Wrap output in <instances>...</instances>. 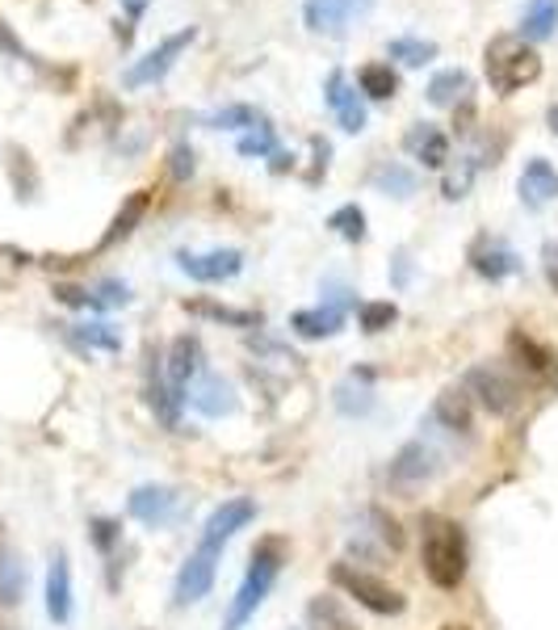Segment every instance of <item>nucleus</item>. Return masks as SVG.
I'll return each mask as SVG.
<instances>
[{"label":"nucleus","instance_id":"dca6fc26","mask_svg":"<svg viewBox=\"0 0 558 630\" xmlns=\"http://www.w3.org/2000/svg\"><path fill=\"white\" fill-rule=\"evenodd\" d=\"M403 152L416 164H424V168H445V161H449V140H445L442 126L416 122V126H408V135H403Z\"/></svg>","mask_w":558,"mask_h":630},{"label":"nucleus","instance_id":"f257e3e1","mask_svg":"<svg viewBox=\"0 0 558 630\" xmlns=\"http://www.w3.org/2000/svg\"><path fill=\"white\" fill-rule=\"evenodd\" d=\"M420 560H424V576L437 588H458L466 581V534L458 521L449 517H424L420 526Z\"/></svg>","mask_w":558,"mask_h":630},{"label":"nucleus","instance_id":"7c9ffc66","mask_svg":"<svg viewBox=\"0 0 558 630\" xmlns=\"http://www.w3.org/2000/svg\"><path fill=\"white\" fill-rule=\"evenodd\" d=\"M387 55L399 59V64H408V68H424V64L437 59V43H428V38H391Z\"/></svg>","mask_w":558,"mask_h":630},{"label":"nucleus","instance_id":"c03bdc74","mask_svg":"<svg viewBox=\"0 0 558 630\" xmlns=\"http://www.w3.org/2000/svg\"><path fill=\"white\" fill-rule=\"evenodd\" d=\"M269 168H274V173H286V168H294V156H290V152H274V164H269Z\"/></svg>","mask_w":558,"mask_h":630},{"label":"nucleus","instance_id":"a18cd8bd","mask_svg":"<svg viewBox=\"0 0 558 630\" xmlns=\"http://www.w3.org/2000/svg\"><path fill=\"white\" fill-rule=\"evenodd\" d=\"M122 9H126L131 18H140L143 9H147V0H122Z\"/></svg>","mask_w":558,"mask_h":630},{"label":"nucleus","instance_id":"39448f33","mask_svg":"<svg viewBox=\"0 0 558 630\" xmlns=\"http://www.w3.org/2000/svg\"><path fill=\"white\" fill-rule=\"evenodd\" d=\"M332 581L341 584V588L349 593L357 606L370 609V614L395 618V614H403V609H408V601H403V593H399V588H391V584L378 581V576H370V572H361V567L336 563V567H332Z\"/></svg>","mask_w":558,"mask_h":630},{"label":"nucleus","instance_id":"2f4dec72","mask_svg":"<svg viewBox=\"0 0 558 630\" xmlns=\"http://www.w3.org/2000/svg\"><path fill=\"white\" fill-rule=\"evenodd\" d=\"M327 228L341 235V240H349V244H361L366 240V210L349 202V207L332 210V219H327Z\"/></svg>","mask_w":558,"mask_h":630},{"label":"nucleus","instance_id":"ddd939ff","mask_svg":"<svg viewBox=\"0 0 558 630\" xmlns=\"http://www.w3.org/2000/svg\"><path fill=\"white\" fill-rule=\"evenodd\" d=\"M256 517V505L253 500H244V496H235V500H223L214 513L207 517V530H202V546H214V551H223V542H232L248 521Z\"/></svg>","mask_w":558,"mask_h":630},{"label":"nucleus","instance_id":"6ab92c4d","mask_svg":"<svg viewBox=\"0 0 558 630\" xmlns=\"http://www.w3.org/2000/svg\"><path fill=\"white\" fill-rule=\"evenodd\" d=\"M433 424H442L454 438H470L475 417H470V396L466 391H442L433 399Z\"/></svg>","mask_w":558,"mask_h":630},{"label":"nucleus","instance_id":"c756f323","mask_svg":"<svg viewBox=\"0 0 558 630\" xmlns=\"http://www.w3.org/2000/svg\"><path fill=\"white\" fill-rule=\"evenodd\" d=\"M25 597V563L0 551V606H18Z\"/></svg>","mask_w":558,"mask_h":630},{"label":"nucleus","instance_id":"79ce46f5","mask_svg":"<svg viewBox=\"0 0 558 630\" xmlns=\"http://www.w3.org/2000/svg\"><path fill=\"white\" fill-rule=\"evenodd\" d=\"M370 517H373V526H378V538H382L391 551H399V546H403V534H399L395 517H387V513H370Z\"/></svg>","mask_w":558,"mask_h":630},{"label":"nucleus","instance_id":"0eeeda50","mask_svg":"<svg viewBox=\"0 0 558 630\" xmlns=\"http://www.w3.org/2000/svg\"><path fill=\"white\" fill-rule=\"evenodd\" d=\"M437 471H442L437 445L416 438V442L399 445V454L391 458V467H387V479H391L395 488H420V484H428Z\"/></svg>","mask_w":558,"mask_h":630},{"label":"nucleus","instance_id":"f704fd0d","mask_svg":"<svg viewBox=\"0 0 558 630\" xmlns=\"http://www.w3.org/2000/svg\"><path fill=\"white\" fill-rule=\"evenodd\" d=\"M71 336H76V345H85V350H105V353L122 350V336H118L110 324H80Z\"/></svg>","mask_w":558,"mask_h":630},{"label":"nucleus","instance_id":"2eb2a0df","mask_svg":"<svg viewBox=\"0 0 558 630\" xmlns=\"http://www.w3.org/2000/svg\"><path fill=\"white\" fill-rule=\"evenodd\" d=\"M324 101H327V110L336 114V122H341L349 135L366 131V106H361V97H357V89L349 85V76H345V71H332V76H327Z\"/></svg>","mask_w":558,"mask_h":630},{"label":"nucleus","instance_id":"c85d7f7f","mask_svg":"<svg viewBox=\"0 0 558 630\" xmlns=\"http://www.w3.org/2000/svg\"><path fill=\"white\" fill-rule=\"evenodd\" d=\"M357 85H361V93L373 97V101H391L399 93V76L391 64H366V68L357 71Z\"/></svg>","mask_w":558,"mask_h":630},{"label":"nucleus","instance_id":"49530a36","mask_svg":"<svg viewBox=\"0 0 558 630\" xmlns=\"http://www.w3.org/2000/svg\"><path fill=\"white\" fill-rule=\"evenodd\" d=\"M546 122H550V131L558 135V106H550V110H546Z\"/></svg>","mask_w":558,"mask_h":630},{"label":"nucleus","instance_id":"393cba45","mask_svg":"<svg viewBox=\"0 0 558 630\" xmlns=\"http://www.w3.org/2000/svg\"><path fill=\"white\" fill-rule=\"evenodd\" d=\"M428 101L433 106H442V110H449V106H458V101H466V93H470V76H466L462 68H445L437 71L433 80H428Z\"/></svg>","mask_w":558,"mask_h":630},{"label":"nucleus","instance_id":"f03ea898","mask_svg":"<svg viewBox=\"0 0 558 630\" xmlns=\"http://www.w3.org/2000/svg\"><path fill=\"white\" fill-rule=\"evenodd\" d=\"M290 560V546H286V538H260L253 551V563H248V576L239 584V593H235L232 609H227V622L223 630H244L253 622V614L265 606V597H269V588L274 581L281 576V567Z\"/></svg>","mask_w":558,"mask_h":630},{"label":"nucleus","instance_id":"7ed1b4c3","mask_svg":"<svg viewBox=\"0 0 558 630\" xmlns=\"http://www.w3.org/2000/svg\"><path fill=\"white\" fill-rule=\"evenodd\" d=\"M483 68H488L491 89L512 97L542 76V55H537L534 43H525L521 34H500V38H491L488 51H483Z\"/></svg>","mask_w":558,"mask_h":630},{"label":"nucleus","instance_id":"bb28decb","mask_svg":"<svg viewBox=\"0 0 558 630\" xmlns=\"http://www.w3.org/2000/svg\"><path fill=\"white\" fill-rule=\"evenodd\" d=\"M370 186L378 194H391V198H412L416 194V173L412 168H403V164H378L370 173Z\"/></svg>","mask_w":558,"mask_h":630},{"label":"nucleus","instance_id":"9b49d317","mask_svg":"<svg viewBox=\"0 0 558 630\" xmlns=\"http://www.w3.org/2000/svg\"><path fill=\"white\" fill-rule=\"evenodd\" d=\"M181 274L193 281H227L244 269V253L239 248H210V253H177Z\"/></svg>","mask_w":558,"mask_h":630},{"label":"nucleus","instance_id":"f3484780","mask_svg":"<svg viewBox=\"0 0 558 630\" xmlns=\"http://www.w3.org/2000/svg\"><path fill=\"white\" fill-rule=\"evenodd\" d=\"M470 265H475V274H479V278L504 281L521 269V257L512 253L504 240H488V235H483V240L470 248Z\"/></svg>","mask_w":558,"mask_h":630},{"label":"nucleus","instance_id":"72a5a7b5","mask_svg":"<svg viewBox=\"0 0 558 630\" xmlns=\"http://www.w3.org/2000/svg\"><path fill=\"white\" fill-rule=\"evenodd\" d=\"M475 173H479V161H475V156H462V161H458V168H449V173H445L442 194L449 198V202L466 198V194H470V186H475Z\"/></svg>","mask_w":558,"mask_h":630},{"label":"nucleus","instance_id":"cd10ccee","mask_svg":"<svg viewBox=\"0 0 558 630\" xmlns=\"http://www.w3.org/2000/svg\"><path fill=\"white\" fill-rule=\"evenodd\" d=\"M306 627L311 630H357L336 597H315V601L306 606Z\"/></svg>","mask_w":558,"mask_h":630},{"label":"nucleus","instance_id":"5701e85b","mask_svg":"<svg viewBox=\"0 0 558 630\" xmlns=\"http://www.w3.org/2000/svg\"><path fill=\"white\" fill-rule=\"evenodd\" d=\"M147 207H152V194H147V189H135V194L122 202V210L114 214L110 232L101 235V248H114L118 240H126V235L135 232V228L143 223V214H147Z\"/></svg>","mask_w":558,"mask_h":630},{"label":"nucleus","instance_id":"a211bd4d","mask_svg":"<svg viewBox=\"0 0 558 630\" xmlns=\"http://www.w3.org/2000/svg\"><path fill=\"white\" fill-rule=\"evenodd\" d=\"M550 198H558V173L550 168V161L534 156L521 173V202L529 210H542Z\"/></svg>","mask_w":558,"mask_h":630},{"label":"nucleus","instance_id":"b1692460","mask_svg":"<svg viewBox=\"0 0 558 630\" xmlns=\"http://www.w3.org/2000/svg\"><path fill=\"white\" fill-rule=\"evenodd\" d=\"M558 30V0H529L525 18H521V38L525 43H542Z\"/></svg>","mask_w":558,"mask_h":630},{"label":"nucleus","instance_id":"f8f14e48","mask_svg":"<svg viewBox=\"0 0 558 630\" xmlns=\"http://www.w3.org/2000/svg\"><path fill=\"white\" fill-rule=\"evenodd\" d=\"M189 404L202 412V417L219 420V417H232L235 408H239V399H235V387L223 378V374H198L193 383H189Z\"/></svg>","mask_w":558,"mask_h":630},{"label":"nucleus","instance_id":"423d86ee","mask_svg":"<svg viewBox=\"0 0 558 630\" xmlns=\"http://www.w3.org/2000/svg\"><path fill=\"white\" fill-rule=\"evenodd\" d=\"M198 38V25H186V30H177V34H168L160 47L147 51L143 59H135L131 68L122 71V89H147V85H156V80H164L168 71H172V64L181 59L189 51V43Z\"/></svg>","mask_w":558,"mask_h":630},{"label":"nucleus","instance_id":"de8ad7c7","mask_svg":"<svg viewBox=\"0 0 558 630\" xmlns=\"http://www.w3.org/2000/svg\"><path fill=\"white\" fill-rule=\"evenodd\" d=\"M442 630H470V627H458V622H449V627H442Z\"/></svg>","mask_w":558,"mask_h":630},{"label":"nucleus","instance_id":"473e14b6","mask_svg":"<svg viewBox=\"0 0 558 630\" xmlns=\"http://www.w3.org/2000/svg\"><path fill=\"white\" fill-rule=\"evenodd\" d=\"M274 152H278V131H274V126L260 118L253 131L239 140V156H248V161L256 156V161H260V156H274Z\"/></svg>","mask_w":558,"mask_h":630},{"label":"nucleus","instance_id":"e433bc0d","mask_svg":"<svg viewBox=\"0 0 558 630\" xmlns=\"http://www.w3.org/2000/svg\"><path fill=\"white\" fill-rule=\"evenodd\" d=\"M193 316H207V320H219V324H235V328H253L256 316L253 311H235V307H223V303H186Z\"/></svg>","mask_w":558,"mask_h":630},{"label":"nucleus","instance_id":"6e6552de","mask_svg":"<svg viewBox=\"0 0 558 630\" xmlns=\"http://www.w3.org/2000/svg\"><path fill=\"white\" fill-rule=\"evenodd\" d=\"M214 572H219V551L198 542V551H193V555L181 563V572H177L172 601H177V606H193V601H202L210 588H214Z\"/></svg>","mask_w":558,"mask_h":630},{"label":"nucleus","instance_id":"9d476101","mask_svg":"<svg viewBox=\"0 0 558 630\" xmlns=\"http://www.w3.org/2000/svg\"><path fill=\"white\" fill-rule=\"evenodd\" d=\"M198 374H207V353H202V341L193 336V332H181V336H172V345H168V366H164V378L186 396L189 383L198 378Z\"/></svg>","mask_w":558,"mask_h":630},{"label":"nucleus","instance_id":"c9c22d12","mask_svg":"<svg viewBox=\"0 0 558 630\" xmlns=\"http://www.w3.org/2000/svg\"><path fill=\"white\" fill-rule=\"evenodd\" d=\"M202 122L214 126V131H239V126L253 131L256 122H260V114H256L253 106H227V110H219V114H207Z\"/></svg>","mask_w":558,"mask_h":630},{"label":"nucleus","instance_id":"20e7f679","mask_svg":"<svg viewBox=\"0 0 558 630\" xmlns=\"http://www.w3.org/2000/svg\"><path fill=\"white\" fill-rule=\"evenodd\" d=\"M462 391L479 408H488L491 417H512L525 404V387H521L516 371H509L504 362H479V366H470Z\"/></svg>","mask_w":558,"mask_h":630},{"label":"nucleus","instance_id":"4be33fe9","mask_svg":"<svg viewBox=\"0 0 558 630\" xmlns=\"http://www.w3.org/2000/svg\"><path fill=\"white\" fill-rule=\"evenodd\" d=\"M345 324V316H341V307H311V311H294L290 316V328L306 336V341H324V336H336Z\"/></svg>","mask_w":558,"mask_h":630},{"label":"nucleus","instance_id":"4468645a","mask_svg":"<svg viewBox=\"0 0 558 630\" xmlns=\"http://www.w3.org/2000/svg\"><path fill=\"white\" fill-rule=\"evenodd\" d=\"M177 500H181V496H177L172 488H164V484H143V488L131 491L126 509H131L135 521L152 526V530H160V526H168L172 513H177Z\"/></svg>","mask_w":558,"mask_h":630},{"label":"nucleus","instance_id":"ea45409f","mask_svg":"<svg viewBox=\"0 0 558 630\" xmlns=\"http://www.w3.org/2000/svg\"><path fill=\"white\" fill-rule=\"evenodd\" d=\"M193 168H198L193 147H189V143H177V147L168 152V177H172V181H189V177H193Z\"/></svg>","mask_w":558,"mask_h":630},{"label":"nucleus","instance_id":"4c0bfd02","mask_svg":"<svg viewBox=\"0 0 558 630\" xmlns=\"http://www.w3.org/2000/svg\"><path fill=\"white\" fill-rule=\"evenodd\" d=\"M357 316H361V328H366V332H387V328L399 320V307L391 303V299H378V303H361Z\"/></svg>","mask_w":558,"mask_h":630},{"label":"nucleus","instance_id":"1a4fd4ad","mask_svg":"<svg viewBox=\"0 0 558 630\" xmlns=\"http://www.w3.org/2000/svg\"><path fill=\"white\" fill-rule=\"evenodd\" d=\"M373 9V0H306L303 18L306 30L315 34H345L357 18H366Z\"/></svg>","mask_w":558,"mask_h":630},{"label":"nucleus","instance_id":"37998d69","mask_svg":"<svg viewBox=\"0 0 558 630\" xmlns=\"http://www.w3.org/2000/svg\"><path fill=\"white\" fill-rule=\"evenodd\" d=\"M118 538H122V534H118V526H114V521H105V517H97V521H93V542H97V546H101V551H110V546H114Z\"/></svg>","mask_w":558,"mask_h":630},{"label":"nucleus","instance_id":"09e8293b","mask_svg":"<svg viewBox=\"0 0 558 630\" xmlns=\"http://www.w3.org/2000/svg\"><path fill=\"white\" fill-rule=\"evenodd\" d=\"M0 630H4V627H0Z\"/></svg>","mask_w":558,"mask_h":630},{"label":"nucleus","instance_id":"aec40b11","mask_svg":"<svg viewBox=\"0 0 558 630\" xmlns=\"http://www.w3.org/2000/svg\"><path fill=\"white\" fill-rule=\"evenodd\" d=\"M47 614L51 622H68L71 618V572H68V555L59 551L51 560V572H47Z\"/></svg>","mask_w":558,"mask_h":630},{"label":"nucleus","instance_id":"58836bf2","mask_svg":"<svg viewBox=\"0 0 558 630\" xmlns=\"http://www.w3.org/2000/svg\"><path fill=\"white\" fill-rule=\"evenodd\" d=\"M336 408H341L345 417H366L373 408V396L366 387H357V391H353V387H341V391H336Z\"/></svg>","mask_w":558,"mask_h":630},{"label":"nucleus","instance_id":"a878e982","mask_svg":"<svg viewBox=\"0 0 558 630\" xmlns=\"http://www.w3.org/2000/svg\"><path fill=\"white\" fill-rule=\"evenodd\" d=\"M509 350L521 357V366H525L529 374H537V378H555V357H550V350H546V345H537L534 336H525V332H512Z\"/></svg>","mask_w":558,"mask_h":630},{"label":"nucleus","instance_id":"412c9836","mask_svg":"<svg viewBox=\"0 0 558 630\" xmlns=\"http://www.w3.org/2000/svg\"><path fill=\"white\" fill-rule=\"evenodd\" d=\"M147 404H152V412H156V420L160 424H168V429H177L181 424V408H186V396L168 383L160 374V366H156V374H152V383H147Z\"/></svg>","mask_w":558,"mask_h":630},{"label":"nucleus","instance_id":"a19ab883","mask_svg":"<svg viewBox=\"0 0 558 630\" xmlns=\"http://www.w3.org/2000/svg\"><path fill=\"white\" fill-rule=\"evenodd\" d=\"M93 303L97 307H126L131 303V290H126V281H101L93 290Z\"/></svg>","mask_w":558,"mask_h":630}]
</instances>
